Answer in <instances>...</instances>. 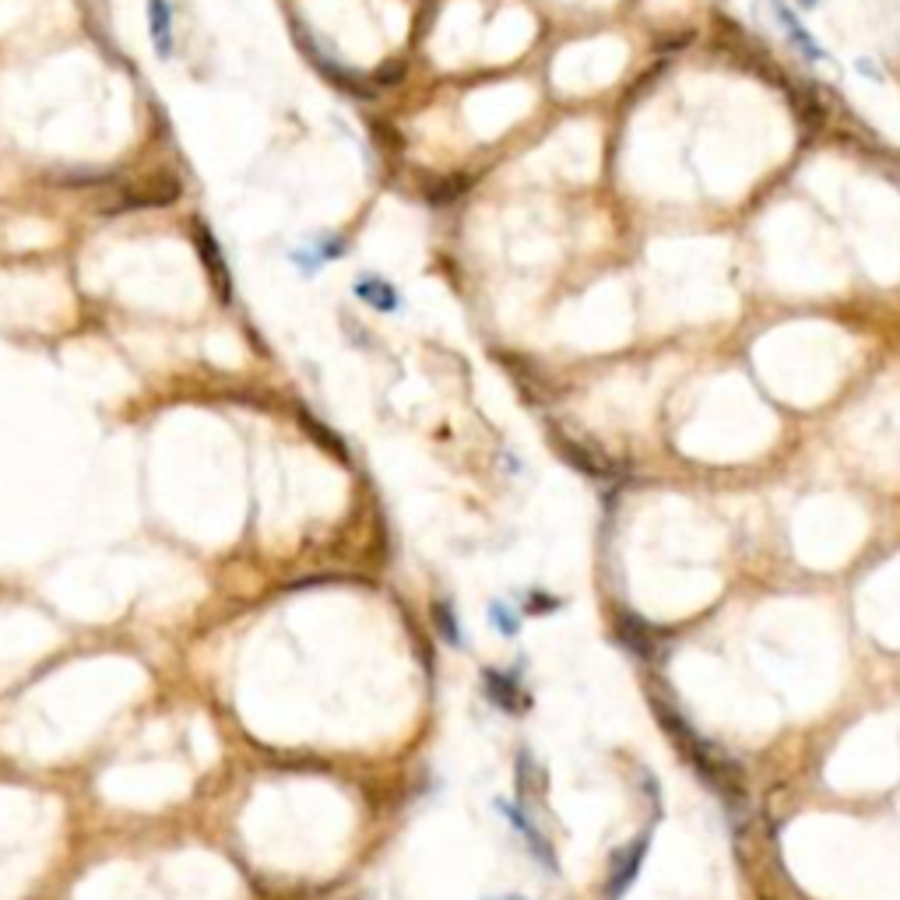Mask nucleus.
Returning a JSON list of instances; mask_svg holds the SVG:
<instances>
[{"instance_id":"obj_2","label":"nucleus","mask_w":900,"mask_h":900,"mask_svg":"<svg viewBox=\"0 0 900 900\" xmlns=\"http://www.w3.org/2000/svg\"><path fill=\"white\" fill-rule=\"evenodd\" d=\"M552 443L573 468H578V472H584L591 479H612V475H616V464H612L591 440L573 437V433H567V429H556Z\"/></svg>"},{"instance_id":"obj_5","label":"nucleus","mask_w":900,"mask_h":900,"mask_svg":"<svg viewBox=\"0 0 900 900\" xmlns=\"http://www.w3.org/2000/svg\"><path fill=\"white\" fill-rule=\"evenodd\" d=\"M485 696L493 700V704L500 711H507V714H520L528 707V696L525 690H520V682L507 672H485Z\"/></svg>"},{"instance_id":"obj_11","label":"nucleus","mask_w":900,"mask_h":900,"mask_svg":"<svg viewBox=\"0 0 900 900\" xmlns=\"http://www.w3.org/2000/svg\"><path fill=\"white\" fill-rule=\"evenodd\" d=\"M197 246H201L205 267H208V275L215 278V285H219V293H222V296H229V272H226V264H222L219 243H215L205 229H197Z\"/></svg>"},{"instance_id":"obj_12","label":"nucleus","mask_w":900,"mask_h":900,"mask_svg":"<svg viewBox=\"0 0 900 900\" xmlns=\"http://www.w3.org/2000/svg\"><path fill=\"white\" fill-rule=\"evenodd\" d=\"M490 623L500 629L503 637H517V629H520V616L507 605V602H493L490 605Z\"/></svg>"},{"instance_id":"obj_1","label":"nucleus","mask_w":900,"mask_h":900,"mask_svg":"<svg viewBox=\"0 0 900 900\" xmlns=\"http://www.w3.org/2000/svg\"><path fill=\"white\" fill-rule=\"evenodd\" d=\"M655 714H658L661 728L672 735L676 749L687 756V764L696 770V778L725 802V809L735 820H743L746 809H749V791H746V778H743L739 764L728 760V756L717 746H711L707 739H700V735L687 725V717H682L679 711H672L669 704L655 700Z\"/></svg>"},{"instance_id":"obj_15","label":"nucleus","mask_w":900,"mask_h":900,"mask_svg":"<svg viewBox=\"0 0 900 900\" xmlns=\"http://www.w3.org/2000/svg\"><path fill=\"white\" fill-rule=\"evenodd\" d=\"M490 900H528V897H520V893H503V897H490Z\"/></svg>"},{"instance_id":"obj_8","label":"nucleus","mask_w":900,"mask_h":900,"mask_svg":"<svg viewBox=\"0 0 900 900\" xmlns=\"http://www.w3.org/2000/svg\"><path fill=\"white\" fill-rule=\"evenodd\" d=\"M355 296L363 299V303H370L373 310H384V314H391V310H398V293L391 289V282H384V278H359L355 282Z\"/></svg>"},{"instance_id":"obj_13","label":"nucleus","mask_w":900,"mask_h":900,"mask_svg":"<svg viewBox=\"0 0 900 900\" xmlns=\"http://www.w3.org/2000/svg\"><path fill=\"white\" fill-rule=\"evenodd\" d=\"M433 623L440 626V634H443V640L447 644H461V629H458V619H454V612H450V605L447 602H437L433 605Z\"/></svg>"},{"instance_id":"obj_14","label":"nucleus","mask_w":900,"mask_h":900,"mask_svg":"<svg viewBox=\"0 0 900 900\" xmlns=\"http://www.w3.org/2000/svg\"><path fill=\"white\" fill-rule=\"evenodd\" d=\"M556 608H560V599L538 595V591H531V595H528V612H538V616H542V612H556Z\"/></svg>"},{"instance_id":"obj_16","label":"nucleus","mask_w":900,"mask_h":900,"mask_svg":"<svg viewBox=\"0 0 900 900\" xmlns=\"http://www.w3.org/2000/svg\"><path fill=\"white\" fill-rule=\"evenodd\" d=\"M802 4H805V8H813V4H820V0H802Z\"/></svg>"},{"instance_id":"obj_3","label":"nucleus","mask_w":900,"mask_h":900,"mask_svg":"<svg viewBox=\"0 0 900 900\" xmlns=\"http://www.w3.org/2000/svg\"><path fill=\"white\" fill-rule=\"evenodd\" d=\"M616 637L626 651L637 655L640 661H658L665 651V637L658 634V629L651 623H644L640 616H629V612H623V616L616 619Z\"/></svg>"},{"instance_id":"obj_6","label":"nucleus","mask_w":900,"mask_h":900,"mask_svg":"<svg viewBox=\"0 0 900 900\" xmlns=\"http://www.w3.org/2000/svg\"><path fill=\"white\" fill-rule=\"evenodd\" d=\"M500 809H503V816H507V820H511V823L517 826V834L528 841L531 855H535L538 861H542V866H546L549 872H556V852H552V844H549V841H546L542 834H538V826H535V823H531V820L525 816V809H517V805H507V802H503Z\"/></svg>"},{"instance_id":"obj_4","label":"nucleus","mask_w":900,"mask_h":900,"mask_svg":"<svg viewBox=\"0 0 900 900\" xmlns=\"http://www.w3.org/2000/svg\"><path fill=\"white\" fill-rule=\"evenodd\" d=\"M647 858V837H637L634 844H626L623 852L612 855V869H608V900H619L629 887Z\"/></svg>"},{"instance_id":"obj_10","label":"nucleus","mask_w":900,"mask_h":900,"mask_svg":"<svg viewBox=\"0 0 900 900\" xmlns=\"http://www.w3.org/2000/svg\"><path fill=\"white\" fill-rule=\"evenodd\" d=\"M149 18H152V40L158 46L162 57H169L173 53V11L166 0H149Z\"/></svg>"},{"instance_id":"obj_9","label":"nucleus","mask_w":900,"mask_h":900,"mask_svg":"<svg viewBox=\"0 0 900 900\" xmlns=\"http://www.w3.org/2000/svg\"><path fill=\"white\" fill-rule=\"evenodd\" d=\"M773 14H778V22L784 25V32L791 35V40H795V46H799V50L805 53L809 61H823V50H820V43H813V40H809V32L802 29V22H799V18L791 14V11H788L784 4H781V0H773Z\"/></svg>"},{"instance_id":"obj_7","label":"nucleus","mask_w":900,"mask_h":900,"mask_svg":"<svg viewBox=\"0 0 900 900\" xmlns=\"http://www.w3.org/2000/svg\"><path fill=\"white\" fill-rule=\"evenodd\" d=\"M784 92L791 96V106H795V117L805 131H820L826 123V106L820 102L816 88H805V85H784Z\"/></svg>"}]
</instances>
